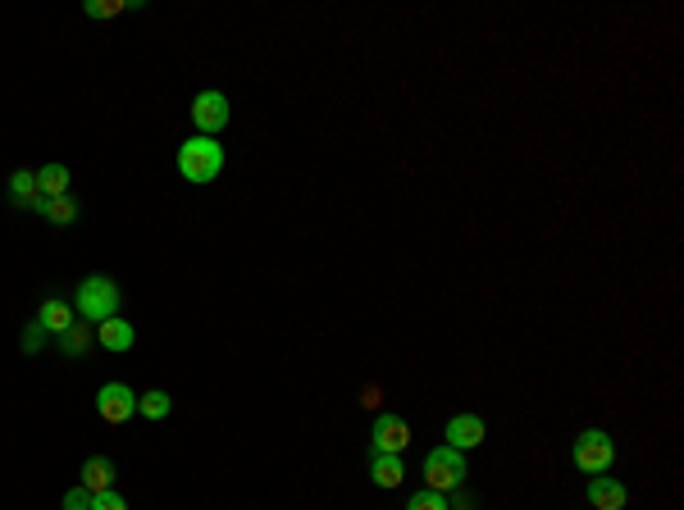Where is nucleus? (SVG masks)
<instances>
[{"mask_svg": "<svg viewBox=\"0 0 684 510\" xmlns=\"http://www.w3.org/2000/svg\"><path fill=\"white\" fill-rule=\"evenodd\" d=\"M37 324H42V333H69L73 328V306L69 301H60V296H46L42 310H37Z\"/></svg>", "mask_w": 684, "mask_h": 510, "instance_id": "10", "label": "nucleus"}, {"mask_svg": "<svg viewBox=\"0 0 684 510\" xmlns=\"http://www.w3.org/2000/svg\"><path fill=\"white\" fill-rule=\"evenodd\" d=\"M73 310L83 315V324H105V319L119 315V287H114V278H83L78 283V292H73Z\"/></svg>", "mask_w": 684, "mask_h": 510, "instance_id": "2", "label": "nucleus"}, {"mask_svg": "<svg viewBox=\"0 0 684 510\" xmlns=\"http://www.w3.org/2000/svg\"><path fill=\"white\" fill-rule=\"evenodd\" d=\"M42 342H46V333H42V324L32 319L28 333H23V351H42Z\"/></svg>", "mask_w": 684, "mask_h": 510, "instance_id": "23", "label": "nucleus"}, {"mask_svg": "<svg viewBox=\"0 0 684 510\" xmlns=\"http://www.w3.org/2000/svg\"><path fill=\"white\" fill-rule=\"evenodd\" d=\"M178 169H183L187 183H215L219 169H224V146L219 137H187L178 146Z\"/></svg>", "mask_w": 684, "mask_h": 510, "instance_id": "1", "label": "nucleus"}, {"mask_svg": "<svg viewBox=\"0 0 684 510\" xmlns=\"http://www.w3.org/2000/svg\"><path fill=\"white\" fill-rule=\"evenodd\" d=\"M92 337H96V328L73 324L69 333H60V351H64V356H83V351L92 347Z\"/></svg>", "mask_w": 684, "mask_h": 510, "instance_id": "18", "label": "nucleus"}, {"mask_svg": "<svg viewBox=\"0 0 684 510\" xmlns=\"http://www.w3.org/2000/svg\"><path fill=\"white\" fill-rule=\"evenodd\" d=\"M37 192H42V201L69 196V169H64V164H46V169H37Z\"/></svg>", "mask_w": 684, "mask_h": 510, "instance_id": "13", "label": "nucleus"}, {"mask_svg": "<svg viewBox=\"0 0 684 510\" xmlns=\"http://www.w3.org/2000/svg\"><path fill=\"white\" fill-rule=\"evenodd\" d=\"M64 510H92V492L78 483V488H69L64 492Z\"/></svg>", "mask_w": 684, "mask_h": 510, "instance_id": "21", "label": "nucleus"}, {"mask_svg": "<svg viewBox=\"0 0 684 510\" xmlns=\"http://www.w3.org/2000/svg\"><path fill=\"white\" fill-rule=\"evenodd\" d=\"M96 415L105 419V424H124V419L137 415V392L128 388V383H105L101 392H96Z\"/></svg>", "mask_w": 684, "mask_h": 510, "instance_id": "6", "label": "nucleus"}, {"mask_svg": "<svg viewBox=\"0 0 684 510\" xmlns=\"http://www.w3.org/2000/svg\"><path fill=\"white\" fill-rule=\"evenodd\" d=\"M10 196L19 210H37L42 205V192H37V174L32 169H19V174L10 178Z\"/></svg>", "mask_w": 684, "mask_h": 510, "instance_id": "12", "label": "nucleus"}, {"mask_svg": "<svg viewBox=\"0 0 684 510\" xmlns=\"http://www.w3.org/2000/svg\"><path fill=\"white\" fill-rule=\"evenodd\" d=\"M447 510H475V497H466V492L456 488V497L447 501Z\"/></svg>", "mask_w": 684, "mask_h": 510, "instance_id": "24", "label": "nucleus"}, {"mask_svg": "<svg viewBox=\"0 0 684 510\" xmlns=\"http://www.w3.org/2000/svg\"><path fill=\"white\" fill-rule=\"evenodd\" d=\"M406 510H447V497L434 488H420L411 501H406Z\"/></svg>", "mask_w": 684, "mask_h": 510, "instance_id": "19", "label": "nucleus"}, {"mask_svg": "<svg viewBox=\"0 0 684 510\" xmlns=\"http://www.w3.org/2000/svg\"><path fill=\"white\" fill-rule=\"evenodd\" d=\"M570 460H575V470H584V474H607L616 465V442L602 429H584L580 438H575Z\"/></svg>", "mask_w": 684, "mask_h": 510, "instance_id": "4", "label": "nucleus"}, {"mask_svg": "<svg viewBox=\"0 0 684 510\" xmlns=\"http://www.w3.org/2000/svg\"><path fill=\"white\" fill-rule=\"evenodd\" d=\"M443 438H447V447H456V451L479 447V442H484V419L479 415H452Z\"/></svg>", "mask_w": 684, "mask_h": 510, "instance_id": "9", "label": "nucleus"}, {"mask_svg": "<svg viewBox=\"0 0 684 510\" xmlns=\"http://www.w3.org/2000/svg\"><path fill=\"white\" fill-rule=\"evenodd\" d=\"M37 215L51 219L55 228H69V224H78V201H73V196H55V201L37 205Z\"/></svg>", "mask_w": 684, "mask_h": 510, "instance_id": "16", "label": "nucleus"}, {"mask_svg": "<svg viewBox=\"0 0 684 510\" xmlns=\"http://www.w3.org/2000/svg\"><path fill=\"white\" fill-rule=\"evenodd\" d=\"M92 510H128V501L110 488V492H96V497H92Z\"/></svg>", "mask_w": 684, "mask_h": 510, "instance_id": "22", "label": "nucleus"}, {"mask_svg": "<svg viewBox=\"0 0 684 510\" xmlns=\"http://www.w3.org/2000/svg\"><path fill=\"white\" fill-rule=\"evenodd\" d=\"M370 474H374V483H379V488H402L406 465H402V456H374L370 460Z\"/></svg>", "mask_w": 684, "mask_h": 510, "instance_id": "15", "label": "nucleus"}, {"mask_svg": "<svg viewBox=\"0 0 684 510\" xmlns=\"http://www.w3.org/2000/svg\"><path fill=\"white\" fill-rule=\"evenodd\" d=\"M83 488L92 492V497H96V492H110L114 488V465H110V460H105V456L87 460V465H83Z\"/></svg>", "mask_w": 684, "mask_h": 510, "instance_id": "14", "label": "nucleus"}, {"mask_svg": "<svg viewBox=\"0 0 684 510\" xmlns=\"http://www.w3.org/2000/svg\"><path fill=\"white\" fill-rule=\"evenodd\" d=\"M625 501H630V492H625L621 479H612V474H593L589 479V506L593 510H621Z\"/></svg>", "mask_w": 684, "mask_h": 510, "instance_id": "8", "label": "nucleus"}, {"mask_svg": "<svg viewBox=\"0 0 684 510\" xmlns=\"http://www.w3.org/2000/svg\"><path fill=\"white\" fill-rule=\"evenodd\" d=\"M169 410H174V401H169V392H160V388H151V392L137 397V415L142 419H165Z\"/></svg>", "mask_w": 684, "mask_h": 510, "instance_id": "17", "label": "nucleus"}, {"mask_svg": "<svg viewBox=\"0 0 684 510\" xmlns=\"http://www.w3.org/2000/svg\"><path fill=\"white\" fill-rule=\"evenodd\" d=\"M119 10H128L124 0H87V19H114Z\"/></svg>", "mask_w": 684, "mask_h": 510, "instance_id": "20", "label": "nucleus"}, {"mask_svg": "<svg viewBox=\"0 0 684 510\" xmlns=\"http://www.w3.org/2000/svg\"><path fill=\"white\" fill-rule=\"evenodd\" d=\"M192 123H197V137H219L228 123V96L224 92H201L192 101Z\"/></svg>", "mask_w": 684, "mask_h": 510, "instance_id": "7", "label": "nucleus"}, {"mask_svg": "<svg viewBox=\"0 0 684 510\" xmlns=\"http://www.w3.org/2000/svg\"><path fill=\"white\" fill-rule=\"evenodd\" d=\"M466 483V451H456V447H434L425 456V488H434V492H456Z\"/></svg>", "mask_w": 684, "mask_h": 510, "instance_id": "3", "label": "nucleus"}, {"mask_svg": "<svg viewBox=\"0 0 684 510\" xmlns=\"http://www.w3.org/2000/svg\"><path fill=\"white\" fill-rule=\"evenodd\" d=\"M96 342H101L105 351H133V342H137V333H133V324L128 319H105V324H96Z\"/></svg>", "mask_w": 684, "mask_h": 510, "instance_id": "11", "label": "nucleus"}, {"mask_svg": "<svg viewBox=\"0 0 684 510\" xmlns=\"http://www.w3.org/2000/svg\"><path fill=\"white\" fill-rule=\"evenodd\" d=\"M411 447V424L402 415H379L370 429V451L374 456H402Z\"/></svg>", "mask_w": 684, "mask_h": 510, "instance_id": "5", "label": "nucleus"}]
</instances>
